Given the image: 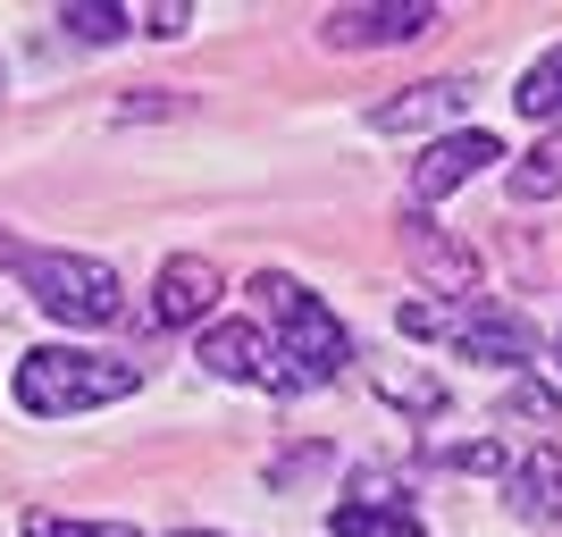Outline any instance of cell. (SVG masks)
I'll use <instances>...</instances> for the list:
<instances>
[{"label": "cell", "mask_w": 562, "mask_h": 537, "mask_svg": "<svg viewBox=\"0 0 562 537\" xmlns=\"http://www.w3.org/2000/svg\"><path fill=\"white\" fill-rule=\"evenodd\" d=\"M135 387H143L135 361H110V353H85V345H34L18 361V403L34 421H76V412H101Z\"/></svg>", "instance_id": "1"}, {"label": "cell", "mask_w": 562, "mask_h": 537, "mask_svg": "<svg viewBox=\"0 0 562 537\" xmlns=\"http://www.w3.org/2000/svg\"><path fill=\"white\" fill-rule=\"evenodd\" d=\"M0 269L34 294V303L50 311V320L68 327H110L117 311H126V294H117V269L110 260H85V253H34V244H18V235H0Z\"/></svg>", "instance_id": "2"}, {"label": "cell", "mask_w": 562, "mask_h": 537, "mask_svg": "<svg viewBox=\"0 0 562 537\" xmlns=\"http://www.w3.org/2000/svg\"><path fill=\"white\" fill-rule=\"evenodd\" d=\"M252 294H260V311H269V336H278V353H285V370L303 378V387H328L336 370H345V327H336V311L311 294V286H294L285 269H260L252 278Z\"/></svg>", "instance_id": "3"}, {"label": "cell", "mask_w": 562, "mask_h": 537, "mask_svg": "<svg viewBox=\"0 0 562 537\" xmlns=\"http://www.w3.org/2000/svg\"><path fill=\"white\" fill-rule=\"evenodd\" d=\"M403 327H412V336H446L453 353H462V361H538V327L520 320V311H504V303H479V294H470V303H403Z\"/></svg>", "instance_id": "4"}, {"label": "cell", "mask_w": 562, "mask_h": 537, "mask_svg": "<svg viewBox=\"0 0 562 537\" xmlns=\"http://www.w3.org/2000/svg\"><path fill=\"white\" fill-rule=\"evenodd\" d=\"M202 370L211 378H244V387H269V395H303V378L285 370L278 336L260 320H218L202 327Z\"/></svg>", "instance_id": "5"}, {"label": "cell", "mask_w": 562, "mask_h": 537, "mask_svg": "<svg viewBox=\"0 0 562 537\" xmlns=\"http://www.w3.org/2000/svg\"><path fill=\"white\" fill-rule=\"evenodd\" d=\"M428 25H446L437 0H378V9H328L319 43L328 51H395V43H420Z\"/></svg>", "instance_id": "6"}, {"label": "cell", "mask_w": 562, "mask_h": 537, "mask_svg": "<svg viewBox=\"0 0 562 537\" xmlns=\"http://www.w3.org/2000/svg\"><path fill=\"white\" fill-rule=\"evenodd\" d=\"M211 303H218V269L202 253L168 260L160 286H151V320H160V327H202V320H211Z\"/></svg>", "instance_id": "7"}, {"label": "cell", "mask_w": 562, "mask_h": 537, "mask_svg": "<svg viewBox=\"0 0 562 537\" xmlns=\"http://www.w3.org/2000/svg\"><path fill=\"white\" fill-rule=\"evenodd\" d=\"M495 152H504L495 135H437V143L420 152V168H412V193H420V202H446V193L470 186V177H479Z\"/></svg>", "instance_id": "8"}, {"label": "cell", "mask_w": 562, "mask_h": 537, "mask_svg": "<svg viewBox=\"0 0 562 537\" xmlns=\"http://www.w3.org/2000/svg\"><path fill=\"white\" fill-rule=\"evenodd\" d=\"M403 253H412V269H420L428 286H446V294H462V303H470V286H479V260H470L453 235H437L420 211L403 219Z\"/></svg>", "instance_id": "9"}, {"label": "cell", "mask_w": 562, "mask_h": 537, "mask_svg": "<svg viewBox=\"0 0 562 537\" xmlns=\"http://www.w3.org/2000/svg\"><path fill=\"white\" fill-rule=\"evenodd\" d=\"M504 495H513L520 521H562V445H529L504 470Z\"/></svg>", "instance_id": "10"}, {"label": "cell", "mask_w": 562, "mask_h": 537, "mask_svg": "<svg viewBox=\"0 0 562 537\" xmlns=\"http://www.w3.org/2000/svg\"><path fill=\"white\" fill-rule=\"evenodd\" d=\"M470 101V76H437V85H412L378 110V135H412V126H446L453 110Z\"/></svg>", "instance_id": "11"}, {"label": "cell", "mask_w": 562, "mask_h": 537, "mask_svg": "<svg viewBox=\"0 0 562 537\" xmlns=\"http://www.w3.org/2000/svg\"><path fill=\"white\" fill-rule=\"evenodd\" d=\"M336 537H428L412 513H395V504H336V521H328Z\"/></svg>", "instance_id": "12"}, {"label": "cell", "mask_w": 562, "mask_h": 537, "mask_svg": "<svg viewBox=\"0 0 562 537\" xmlns=\"http://www.w3.org/2000/svg\"><path fill=\"white\" fill-rule=\"evenodd\" d=\"M546 193H562V126L513 168V202H546Z\"/></svg>", "instance_id": "13"}, {"label": "cell", "mask_w": 562, "mask_h": 537, "mask_svg": "<svg viewBox=\"0 0 562 537\" xmlns=\"http://www.w3.org/2000/svg\"><path fill=\"white\" fill-rule=\"evenodd\" d=\"M513 110H520V118H562V43L546 51V59H538V68H529V76H520Z\"/></svg>", "instance_id": "14"}, {"label": "cell", "mask_w": 562, "mask_h": 537, "mask_svg": "<svg viewBox=\"0 0 562 537\" xmlns=\"http://www.w3.org/2000/svg\"><path fill=\"white\" fill-rule=\"evenodd\" d=\"M59 25H68L76 43H117V34H126V9H101V0H68V9H59Z\"/></svg>", "instance_id": "15"}, {"label": "cell", "mask_w": 562, "mask_h": 537, "mask_svg": "<svg viewBox=\"0 0 562 537\" xmlns=\"http://www.w3.org/2000/svg\"><path fill=\"white\" fill-rule=\"evenodd\" d=\"M25 537H135L126 521H59V513H25Z\"/></svg>", "instance_id": "16"}, {"label": "cell", "mask_w": 562, "mask_h": 537, "mask_svg": "<svg viewBox=\"0 0 562 537\" xmlns=\"http://www.w3.org/2000/svg\"><path fill=\"white\" fill-rule=\"evenodd\" d=\"M386 395L412 403V412H446V387H437V378H386Z\"/></svg>", "instance_id": "17"}, {"label": "cell", "mask_w": 562, "mask_h": 537, "mask_svg": "<svg viewBox=\"0 0 562 537\" xmlns=\"http://www.w3.org/2000/svg\"><path fill=\"white\" fill-rule=\"evenodd\" d=\"M193 25V9H143V34H160V43H177Z\"/></svg>", "instance_id": "18"}, {"label": "cell", "mask_w": 562, "mask_h": 537, "mask_svg": "<svg viewBox=\"0 0 562 537\" xmlns=\"http://www.w3.org/2000/svg\"><path fill=\"white\" fill-rule=\"evenodd\" d=\"M177 537H211V529H177Z\"/></svg>", "instance_id": "19"}]
</instances>
